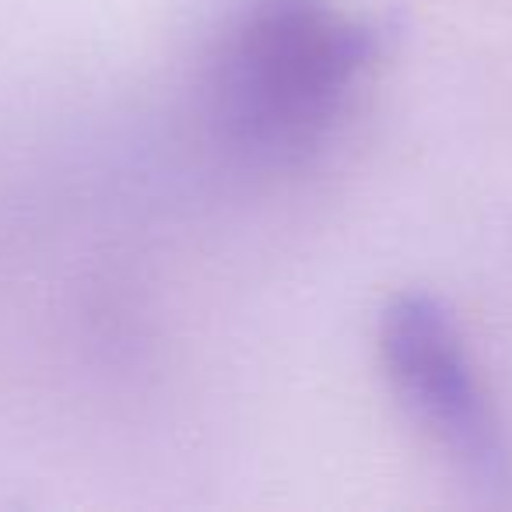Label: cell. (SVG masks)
I'll list each match as a JSON object with an SVG mask.
<instances>
[{
    "label": "cell",
    "mask_w": 512,
    "mask_h": 512,
    "mask_svg": "<svg viewBox=\"0 0 512 512\" xmlns=\"http://www.w3.org/2000/svg\"><path fill=\"white\" fill-rule=\"evenodd\" d=\"M379 355L421 432L474 484H502L509 470L502 425L449 309L421 292L397 295L379 320Z\"/></svg>",
    "instance_id": "7a4b0ae2"
},
{
    "label": "cell",
    "mask_w": 512,
    "mask_h": 512,
    "mask_svg": "<svg viewBox=\"0 0 512 512\" xmlns=\"http://www.w3.org/2000/svg\"><path fill=\"white\" fill-rule=\"evenodd\" d=\"M372 53V32L334 0H242L200 67L207 137L242 169H295L337 127Z\"/></svg>",
    "instance_id": "6da1fadb"
}]
</instances>
